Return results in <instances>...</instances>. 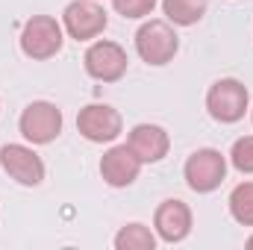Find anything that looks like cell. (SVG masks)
Returning <instances> with one entry per match:
<instances>
[{
  "instance_id": "cell-1",
  "label": "cell",
  "mask_w": 253,
  "mask_h": 250,
  "mask_svg": "<svg viewBox=\"0 0 253 250\" xmlns=\"http://www.w3.org/2000/svg\"><path fill=\"white\" fill-rule=\"evenodd\" d=\"M248 106H251V94H248L245 83H239L233 77L212 83L209 91H206V109H209V115L218 124H236V121H242L245 112H248Z\"/></svg>"
},
{
  "instance_id": "cell-2",
  "label": "cell",
  "mask_w": 253,
  "mask_h": 250,
  "mask_svg": "<svg viewBox=\"0 0 253 250\" xmlns=\"http://www.w3.org/2000/svg\"><path fill=\"white\" fill-rule=\"evenodd\" d=\"M62 24L50 15H33L24 30H21V50L24 56L42 62V59H50L62 50Z\"/></svg>"
},
{
  "instance_id": "cell-3",
  "label": "cell",
  "mask_w": 253,
  "mask_h": 250,
  "mask_svg": "<svg viewBox=\"0 0 253 250\" xmlns=\"http://www.w3.org/2000/svg\"><path fill=\"white\" fill-rule=\"evenodd\" d=\"M180 50V39L168 21H147L135 33V53L147 65H168Z\"/></svg>"
},
{
  "instance_id": "cell-4",
  "label": "cell",
  "mask_w": 253,
  "mask_h": 250,
  "mask_svg": "<svg viewBox=\"0 0 253 250\" xmlns=\"http://www.w3.org/2000/svg\"><path fill=\"white\" fill-rule=\"evenodd\" d=\"M183 174H186V183H189L191 191L209 194V191H215L224 183V177H227V159L215 147H200V150H194L186 159Z\"/></svg>"
},
{
  "instance_id": "cell-5",
  "label": "cell",
  "mask_w": 253,
  "mask_h": 250,
  "mask_svg": "<svg viewBox=\"0 0 253 250\" xmlns=\"http://www.w3.org/2000/svg\"><path fill=\"white\" fill-rule=\"evenodd\" d=\"M18 129L30 144H50L62 132V109L56 103L36 100L21 112Z\"/></svg>"
},
{
  "instance_id": "cell-6",
  "label": "cell",
  "mask_w": 253,
  "mask_h": 250,
  "mask_svg": "<svg viewBox=\"0 0 253 250\" xmlns=\"http://www.w3.org/2000/svg\"><path fill=\"white\" fill-rule=\"evenodd\" d=\"M109 18L97 0H74L62 12V30L77 42H91L106 30Z\"/></svg>"
},
{
  "instance_id": "cell-7",
  "label": "cell",
  "mask_w": 253,
  "mask_h": 250,
  "mask_svg": "<svg viewBox=\"0 0 253 250\" xmlns=\"http://www.w3.org/2000/svg\"><path fill=\"white\" fill-rule=\"evenodd\" d=\"M77 129L83 138H88L94 144H106L121 135L124 121H121V112L112 109L109 103H88L77 115Z\"/></svg>"
},
{
  "instance_id": "cell-8",
  "label": "cell",
  "mask_w": 253,
  "mask_h": 250,
  "mask_svg": "<svg viewBox=\"0 0 253 250\" xmlns=\"http://www.w3.org/2000/svg\"><path fill=\"white\" fill-rule=\"evenodd\" d=\"M85 71H88V77H94L97 83H118L121 77L126 74V50L121 44H115V42H106V39H100V42H94L88 50H85Z\"/></svg>"
},
{
  "instance_id": "cell-9",
  "label": "cell",
  "mask_w": 253,
  "mask_h": 250,
  "mask_svg": "<svg viewBox=\"0 0 253 250\" xmlns=\"http://www.w3.org/2000/svg\"><path fill=\"white\" fill-rule=\"evenodd\" d=\"M0 165L21 186H42V180H44V162L27 144H6V147H0Z\"/></svg>"
},
{
  "instance_id": "cell-10",
  "label": "cell",
  "mask_w": 253,
  "mask_h": 250,
  "mask_svg": "<svg viewBox=\"0 0 253 250\" xmlns=\"http://www.w3.org/2000/svg\"><path fill=\"white\" fill-rule=\"evenodd\" d=\"M141 174V159L129 150V144H115L103 153L100 159V177L112 188L132 186Z\"/></svg>"
},
{
  "instance_id": "cell-11",
  "label": "cell",
  "mask_w": 253,
  "mask_h": 250,
  "mask_svg": "<svg viewBox=\"0 0 253 250\" xmlns=\"http://www.w3.org/2000/svg\"><path fill=\"white\" fill-rule=\"evenodd\" d=\"M153 227H156V236L168 245H177L183 239H189L191 233V209L183 200H162L156 215H153Z\"/></svg>"
},
{
  "instance_id": "cell-12",
  "label": "cell",
  "mask_w": 253,
  "mask_h": 250,
  "mask_svg": "<svg viewBox=\"0 0 253 250\" xmlns=\"http://www.w3.org/2000/svg\"><path fill=\"white\" fill-rule=\"evenodd\" d=\"M129 150L141 159V165H153L162 162L171 150V135L162 129L159 124H138L132 126L129 138H126Z\"/></svg>"
},
{
  "instance_id": "cell-13",
  "label": "cell",
  "mask_w": 253,
  "mask_h": 250,
  "mask_svg": "<svg viewBox=\"0 0 253 250\" xmlns=\"http://www.w3.org/2000/svg\"><path fill=\"white\" fill-rule=\"evenodd\" d=\"M209 9V0H162V12L171 24L177 27H191L197 24Z\"/></svg>"
},
{
  "instance_id": "cell-14",
  "label": "cell",
  "mask_w": 253,
  "mask_h": 250,
  "mask_svg": "<svg viewBox=\"0 0 253 250\" xmlns=\"http://www.w3.org/2000/svg\"><path fill=\"white\" fill-rule=\"evenodd\" d=\"M115 248L118 250H153L156 248V236L144 224H126L115 236Z\"/></svg>"
},
{
  "instance_id": "cell-15",
  "label": "cell",
  "mask_w": 253,
  "mask_h": 250,
  "mask_svg": "<svg viewBox=\"0 0 253 250\" xmlns=\"http://www.w3.org/2000/svg\"><path fill=\"white\" fill-rule=\"evenodd\" d=\"M230 215L242 227H253V183H239L230 191Z\"/></svg>"
},
{
  "instance_id": "cell-16",
  "label": "cell",
  "mask_w": 253,
  "mask_h": 250,
  "mask_svg": "<svg viewBox=\"0 0 253 250\" xmlns=\"http://www.w3.org/2000/svg\"><path fill=\"white\" fill-rule=\"evenodd\" d=\"M230 162L239 174H253V135H245L233 144L230 150Z\"/></svg>"
},
{
  "instance_id": "cell-17",
  "label": "cell",
  "mask_w": 253,
  "mask_h": 250,
  "mask_svg": "<svg viewBox=\"0 0 253 250\" xmlns=\"http://www.w3.org/2000/svg\"><path fill=\"white\" fill-rule=\"evenodd\" d=\"M112 6L124 18H147L156 9V0H112Z\"/></svg>"
},
{
  "instance_id": "cell-18",
  "label": "cell",
  "mask_w": 253,
  "mask_h": 250,
  "mask_svg": "<svg viewBox=\"0 0 253 250\" xmlns=\"http://www.w3.org/2000/svg\"><path fill=\"white\" fill-rule=\"evenodd\" d=\"M248 248H251V250H253V236H251V239H248Z\"/></svg>"
},
{
  "instance_id": "cell-19",
  "label": "cell",
  "mask_w": 253,
  "mask_h": 250,
  "mask_svg": "<svg viewBox=\"0 0 253 250\" xmlns=\"http://www.w3.org/2000/svg\"><path fill=\"white\" fill-rule=\"evenodd\" d=\"M251 118H253V112H251Z\"/></svg>"
}]
</instances>
